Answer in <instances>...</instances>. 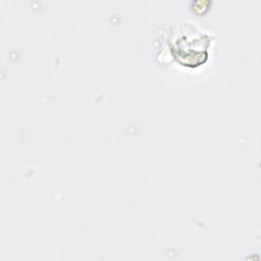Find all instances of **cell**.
<instances>
[{
    "mask_svg": "<svg viewBox=\"0 0 261 261\" xmlns=\"http://www.w3.org/2000/svg\"><path fill=\"white\" fill-rule=\"evenodd\" d=\"M212 36L198 31L194 24L173 27L167 40L173 58L184 66H199L208 57Z\"/></svg>",
    "mask_w": 261,
    "mask_h": 261,
    "instance_id": "1",
    "label": "cell"
}]
</instances>
